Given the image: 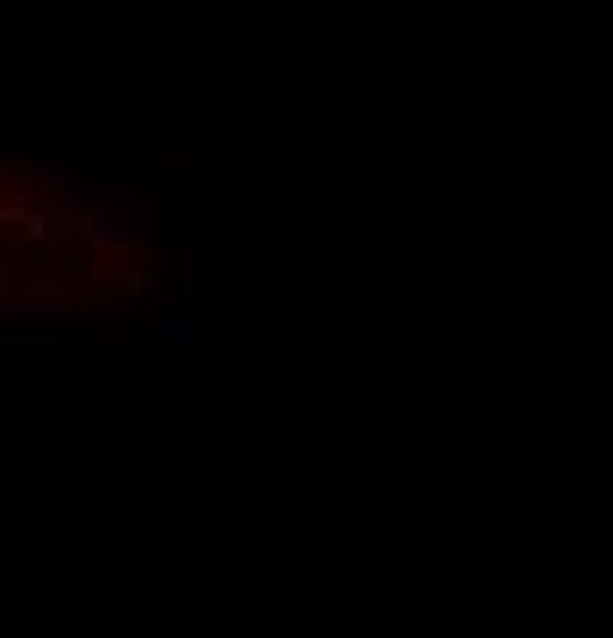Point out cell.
<instances>
[{
    "instance_id": "cell-1",
    "label": "cell",
    "mask_w": 613,
    "mask_h": 638,
    "mask_svg": "<svg viewBox=\"0 0 613 638\" xmlns=\"http://www.w3.org/2000/svg\"><path fill=\"white\" fill-rule=\"evenodd\" d=\"M105 234L37 160L0 148V326L49 313L105 277Z\"/></svg>"
}]
</instances>
